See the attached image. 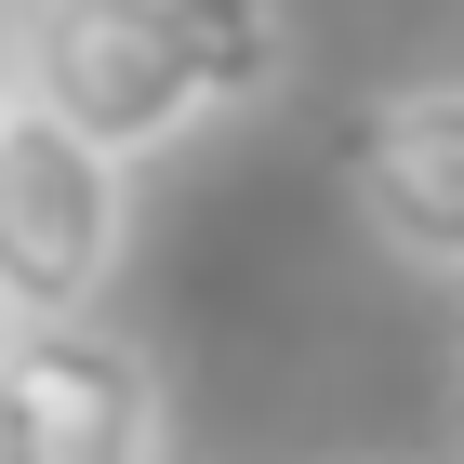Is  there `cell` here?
Instances as JSON below:
<instances>
[{"mask_svg":"<svg viewBox=\"0 0 464 464\" xmlns=\"http://www.w3.org/2000/svg\"><path fill=\"white\" fill-rule=\"evenodd\" d=\"M0 464H160V358L120 319H0Z\"/></svg>","mask_w":464,"mask_h":464,"instance_id":"3","label":"cell"},{"mask_svg":"<svg viewBox=\"0 0 464 464\" xmlns=\"http://www.w3.org/2000/svg\"><path fill=\"white\" fill-rule=\"evenodd\" d=\"M133 239V173L80 146L53 107H0V319H80L107 305Z\"/></svg>","mask_w":464,"mask_h":464,"instance_id":"2","label":"cell"},{"mask_svg":"<svg viewBox=\"0 0 464 464\" xmlns=\"http://www.w3.org/2000/svg\"><path fill=\"white\" fill-rule=\"evenodd\" d=\"M292 53V0H27V107H53L120 173L252 120Z\"/></svg>","mask_w":464,"mask_h":464,"instance_id":"1","label":"cell"},{"mask_svg":"<svg viewBox=\"0 0 464 464\" xmlns=\"http://www.w3.org/2000/svg\"><path fill=\"white\" fill-rule=\"evenodd\" d=\"M451 438H464V372H451Z\"/></svg>","mask_w":464,"mask_h":464,"instance_id":"6","label":"cell"},{"mask_svg":"<svg viewBox=\"0 0 464 464\" xmlns=\"http://www.w3.org/2000/svg\"><path fill=\"white\" fill-rule=\"evenodd\" d=\"M332 186L411 279H464V80L372 93L332 146Z\"/></svg>","mask_w":464,"mask_h":464,"instance_id":"4","label":"cell"},{"mask_svg":"<svg viewBox=\"0 0 464 464\" xmlns=\"http://www.w3.org/2000/svg\"><path fill=\"white\" fill-rule=\"evenodd\" d=\"M27 93V0H0V107Z\"/></svg>","mask_w":464,"mask_h":464,"instance_id":"5","label":"cell"}]
</instances>
